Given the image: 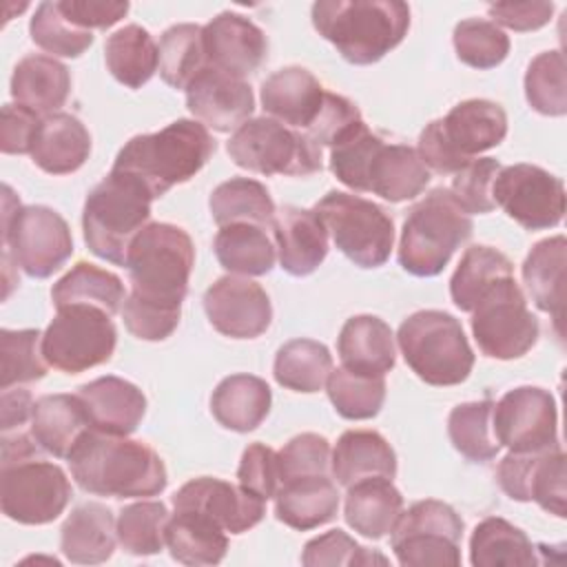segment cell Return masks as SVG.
Listing matches in <instances>:
<instances>
[{
	"label": "cell",
	"instance_id": "cell-13",
	"mask_svg": "<svg viewBox=\"0 0 567 567\" xmlns=\"http://www.w3.org/2000/svg\"><path fill=\"white\" fill-rule=\"evenodd\" d=\"M472 334L478 350L489 359H518L538 341V319L527 308L514 277L492 286L472 310Z\"/></svg>",
	"mask_w": 567,
	"mask_h": 567
},
{
	"label": "cell",
	"instance_id": "cell-51",
	"mask_svg": "<svg viewBox=\"0 0 567 567\" xmlns=\"http://www.w3.org/2000/svg\"><path fill=\"white\" fill-rule=\"evenodd\" d=\"M454 51L456 58L472 69H494L509 53V38L501 27L489 20L467 18L454 27Z\"/></svg>",
	"mask_w": 567,
	"mask_h": 567
},
{
	"label": "cell",
	"instance_id": "cell-6",
	"mask_svg": "<svg viewBox=\"0 0 567 567\" xmlns=\"http://www.w3.org/2000/svg\"><path fill=\"white\" fill-rule=\"evenodd\" d=\"M474 224L447 188H434L416 202L401 228L399 264L414 277L439 275L456 248L472 237Z\"/></svg>",
	"mask_w": 567,
	"mask_h": 567
},
{
	"label": "cell",
	"instance_id": "cell-55",
	"mask_svg": "<svg viewBox=\"0 0 567 567\" xmlns=\"http://www.w3.org/2000/svg\"><path fill=\"white\" fill-rule=\"evenodd\" d=\"M277 463L281 485L299 476L328 474L330 443L326 436H319L315 432L297 434L277 452Z\"/></svg>",
	"mask_w": 567,
	"mask_h": 567
},
{
	"label": "cell",
	"instance_id": "cell-44",
	"mask_svg": "<svg viewBox=\"0 0 567 567\" xmlns=\"http://www.w3.org/2000/svg\"><path fill=\"white\" fill-rule=\"evenodd\" d=\"M332 372L330 350L312 339H292L277 350L275 381L292 392H319Z\"/></svg>",
	"mask_w": 567,
	"mask_h": 567
},
{
	"label": "cell",
	"instance_id": "cell-11",
	"mask_svg": "<svg viewBox=\"0 0 567 567\" xmlns=\"http://www.w3.org/2000/svg\"><path fill=\"white\" fill-rule=\"evenodd\" d=\"M463 520L443 501L425 498L401 512L390 532L392 551L403 567H458Z\"/></svg>",
	"mask_w": 567,
	"mask_h": 567
},
{
	"label": "cell",
	"instance_id": "cell-12",
	"mask_svg": "<svg viewBox=\"0 0 567 567\" xmlns=\"http://www.w3.org/2000/svg\"><path fill=\"white\" fill-rule=\"evenodd\" d=\"M55 310L58 315L42 334V354L49 365L66 374H80L113 357L117 330L109 312L89 303Z\"/></svg>",
	"mask_w": 567,
	"mask_h": 567
},
{
	"label": "cell",
	"instance_id": "cell-54",
	"mask_svg": "<svg viewBox=\"0 0 567 567\" xmlns=\"http://www.w3.org/2000/svg\"><path fill=\"white\" fill-rule=\"evenodd\" d=\"M301 563L308 565V567H321V565L352 567V565H374V563L385 565L388 560L381 554L361 547L346 532L330 529V532H326V534L306 543L303 554H301Z\"/></svg>",
	"mask_w": 567,
	"mask_h": 567
},
{
	"label": "cell",
	"instance_id": "cell-5",
	"mask_svg": "<svg viewBox=\"0 0 567 567\" xmlns=\"http://www.w3.org/2000/svg\"><path fill=\"white\" fill-rule=\"evenodd\" d=\"M153 199L142 179L111 168L84 202L82 230L89 250L100 259L124 266L131 241L151 219Z\"/></svg>",
	"mask_w": 567,
	"mask_h": 567
},
{
	"label": "cell",
	"instance_id": "cell-49",
	"mask_svg": "<svg viewBox=\"0 0 567 567\" xmlns=\"http://www.w3.org/2000/svg\"><path fill=\"white\" fill-rule=\"evenodd\" d=\"M47 359L42 354V332L0 330V388L9 390L18 383H33L47 374Z\"/></svg>",
	"mask_w": 567,
	"mask_h": 567
},
{
	"label": "cell",
	"instance_id": "cell-60",
	"mask_svg": "<svg viewBox=\"0 0 567 567\" xmlns=\"http://www.w3.org/2000/svg\"><path fill=\"white\" fill-rule=\"evenodd\" d=\"M489 18L498 27H507L512 31H536L551 20L554 4L545 0H527V2H496L487 7Z\"/></svg>",
	"mask_w": 567,
	"mask_h": 567
},
{
	"label": "cell",
	"instance_id": "cell-38",
	"mask_svg": "<svg viewBox=\"0 0 567 567\" xmlns=\"http://www.w3.org/2000/svg\"><path fill=\"white\" fill-rule=\"evenodd\" d=\"M470 563L474 567H532L538 560L520 527L501 516H489L470 536Z\"/></svg>",
	"mask_w": 567,
	"mask_h": 567
},
{
	"label": "cell",
	"instance_id": "cell-48",
	"mask_svg": "<svg viewBox=\"0 0 567 567\" xmlns=\"http://www.w3.org/2000/svg\"><path fill=\"white\" fill-rule=\"evenodd\" d=\"M171 514L159 501H140L122 507L117 516V540L133 556H153L166 545Z\"/></svg>",
	"mask_w": 567,
	"mask_h": 567
},
{
	"label": "cell",
	"instance_id": "cell-53",
	"mask_svg": "<svg viewBox=\"0 0 567 567\" xmlns=\"http://www.w3.org/2000/svg\"><path fill=\"white\" fill-rule=\"evenodd\" d=\"M498 171L501 164L494 157H478L470 159L458 173H454L450 193L467 215L492 213L496 208L492 186Z\"/></svg>",
	"mask_w": 567,
	"mask_h": 567
},
{
	"label": "cell",
	"instance_id": "cell-15",
	"mask_svg": "<svg viewBox=\"0 0 567 567\" xmlns=\"http://www.w3.org/2000/svg\"><path fill=\"white\" fill-rule=\"evenodd\" d=\"M494 204L527 230L554 228L565 215V184L534 164L501 166L492 186Z\"/></svg>",
	"mask_w": 567,
	"mask_h": 567
},
{
	"label": "cell",
	"instance_id": "cell-23",
	"mask_svg": "<svg viewBox=\"0 0 567 567\" xmlns=\"http://www.w3.org/2000/svg\"><path fill=\"white\" fill-rule=\"evenodd\" d=\"M279 266L292 277L312 275L328 255V230L315 208L284 206L272 224Z\"/></svg>",
	"mask_w": 567,
	"mask_h": 567
},
{
	"label": "cell",
	"instance_id": "cell-24",
	"mask_svg": "<svg viewBox=\"0 0 567 567\" xmlns=\"http://www.w3.org/2000/svg\"><path fill=\"white\" fill-rule=\"evenodd\" d=\"M436 122L450 151L465 164L474 159V155L498 146L507 135V115L503 106L492 100L458 102Z\"/></svg>",
	"mask_w": 567,
	"mask_h": 567
},
{
	"label": "cell",
	"instance_id": "cell-46",
	"mask_svg": "<svg viewBox=\"0 0 567 567\" xmlns=\"http://www.w3.org/2000/svg\"><path fill=\"white\" fill-rule=\"evenodd\" d=\"M492 399L456 405L447 416V434L454 450L472 463L492 461L501 445L492 430Z\"/></svg>",
	"mask_w": 567,
	"mask_h": 567
},
{
	"label": "cell",
	"instance_id": "cell-18",
	"mask_svg": "<svg viewBox=\"0 0 567 567\" xmlns=\"http://www.w3.org/2000/svg\"><path fill=\"white\" fill-rule=\"evenodd\" d=\"M204 310L210 326L230 339H255L272 321V306L266 290L246 277H219L204 292Z\"/></svg>",
	"mask_w": 567,
	"mask_h": 567
},
{
	"label": "cell",
	"instance_id": "cell-36",
	"mask_svg": "<svg viewBox=\"0 0 567 567\" xmlns=\"http://www.w3.org/2000/svg\"><path fill=\"white\" fill-rule=\"evenodd\" d=\"M403 512V496L390 478H365L348 487L343 516L361 536L379 540L392 532Z\"/></svg>",
	"mask_w": 567,
	"mask_h": 567
},
{
	"label": "cell",
	"instance_id": "cell-61",
	"mask_svg": "<svg viewBox=\"0 0 567 567\" xmlns=\"http://www.w3.org/2000/svg\"><path fill=\"white\" fill-rule=\"evenodd\" d=\"M33 396L29 390H2L0 396V414H2V434L11 430H20L27 421H31L33 414Z\"/></svg>",
	"mask_w": 567,
	"mask_h": 567
},
{
	"label": "cell",
	"instance_id": "cell-32",
	"mask_svg": "<svg viewBox=\"0 0 567 567\" xmlns=\"http://www.w3.org/2000/svg\"><path fill=\"white\" fill-rule=\"evenodd\" d=\"M91 153V135L86 126L71 113H53L42 117L31 159L51 175L75 173Z\"/></svg>",
	"mask_w": 567,
	"mask_h": 567
},
{
	"label": "cell",
	"instance_id": "cell-29",
	"mask_svg": "<svg viewBox=\"0 0 567 567\" xmlns=\"http://www.w3.org/2000/svg\"><path fill=\"white\" fill-rule=\"evenodd\" d=\"M332 476L346 489L365 478H394L396 454L374 430H348L339 436L330 458Z\"/></svg>",
	"mask_w": 567,
	"mask_h": 567
},
{
	"label": "cell",
	"instance_id": "cell-14",
	"mask_svg": "<svg viewBox=\"0 0 567 567\" xmlns=\"http://www.w3.org/2000/svg\"><path fill=\"white\" fill-rule=\"evenodd\" d=\"M69 498L71 483L55 463L35 456L2 467V512L20 525H47L55 520L69 505Z\"/></svg>",
	"mask_w": 567,
	"mask_h": 567
},
{
	"label": "cell",
	"instance_id": "cell-21",
	"mask_svg": "<svg viewBox=\"0 0 567 567\" xmlns=\"http://www.w3.org/2000/svg\"><path fill=\"white\" fill-rule=\"evenodd\" d=\"M204 49L208 66L244 80L264 64L268 40L246 16L224 11L204 27Z\"/></svg>",
	"mask_w": 567,
	"mask_h": 567
},
{
	"label": "cell",
	"instance_id": "cell-39",
	"mask_svg": "<svg viewBox=\"0 0 567 567\" xmlns=\"http://www.w3.org/2000/svg\"><path fill=\"white\" fill-rule=\"evenodd\" d=\"M166 545L182 565H217L228 551L226 532L199 512H175L166 525Z\"/></svg>",
	"mask_w": 567,
	"mask_h": 567
},
{
	"label": "cell",
	"instance_id": "cell-57",
	"mask_svg": "<svg viewBox=\"0 0 567 567\" xmlns=\"http://www.w3.org/2000/svg\"><path fill=\"white\" fill-rule=\"evenodd\" d=\"M239 485L255 496L268 501L281 487L277 452L264 443H252L244 450L237 467Z\"/></svg>",
	"mask_w": 567,
	"mask_h": 567
},
{
	"label": "cell",
	"instance_id": "cell-22",
	"mask_svg": "<svg viewBox=\"0 0 567 567\" xmlns=\"http://www.w3.org/2000/svg\"><path fill=\"white\" fill-rule=\"evenodd\" d=\"M91 430L102 434L128 436L146 414L144 392L120 377H100L78 390Z\"/></svg>",
	"mask_w": 567,
	"mask_h": 567
},
{
	"label": "cell",
	"instance_id": "cell-26",
	"mask_svg": "<svg viewBox=\"0 0 567 567\" xmlns=\"http://www.w3.org/2000/svg\"><path fill=\"white\" fill-rule=\"evenodd\" d=\"M430 171L419 153L405 144H385L383 140L370 155L363 193H374L385 202L399 204L425 190Z\"/></svg>",
	"mask_w": 567,
	"mask_h": 567
},
{
	"label": "cell",
	"instance_id": "cell-33",
	"mask_svg": "<svg viewBox=\"0 0 567 567\" xmlns=\"http://www.w3.org/2000/svg\"><path fill=\"white\" fill-rule=\"evenodd\" d=\"M565 266L567 239L563 235L534 244L523 261V281L538 310L554 317L560 332L565 312Z\"/></svg>",
	"mask_w": 567,
	"mask_h": 567
},
{
	"label": "cell",
	"instance_id": "cell-45",
	"mask_svg": "<svg viewBox=\"0 0 567 567\" xmlns=\"http://www.w3.org/2000/svg\"><path fill=\"white\" fill-rule=\"evenodd\" d=\"M208 66L204 49V27L173 24L159 40V75L173 89H188V84Z\"/></svg>",
	"mask_w": 567,
	"mask_h": 567
},
{
	"label": "cell",
	"instance_id": "cell-19",
	"mask_svg": "<svg viewBox=\"0 0 567 567\" xmlns=\"http://www.w3.org/2000/svg\"><path fill=\"white\" fill-rule=\"evenodd\" d=\"M175 512H199L215 520L224 532L244 534L266 516V501L228 481L199 476L184 483L173 494Z\"/></svg>",
	"mask_w": 567,
	"mask_h": 567
},
{
	"label": "cell",
	"instance_id": "cell-25",
	"mask_svg": "<svg viewBox=\"0 0 567 567\" xmlns=\"http://www.w3.org/2000/svg\"><path fill=\"white\" fill-rule=\"evenodd\" d=\"M321 82L303 66H286L261 84V106L272 120L290 128H310L323 106Z\"/></svg>",
	"mask_w": 567,
	"mask_h": 567
},
{
	"label": "cell",
	"instance_id": "cell-16",
	"mask_svg": "<svg viewBox=\"0 0 567 567\" xmlns=\"http://www.w3.org/2000/svg\"><path fill=\"white\" fill-rule=\"evenodd\" d=\"M492 430L509 452H545L558 445V410L551 392L520 385L492 408Z\"/></svg>",
	"mask_w": 567,
	"mask_h": 567
},
{
	"label": "cell",
	"instance_id": "cell-34",
	"mask_svg": "<svg viewBox=\"0 0 567 567\" xmlns=\"http://www.w3.org/2000/svg\"><path fill=\"white\" fill-rule=\"evenodd\" d=\"M29 423L38 447L55 458H69L78 441L91 430L78 394L40 396Z\"/></svg>",
	"mask_w": 567,
	"mask_h": 567
},
{
	"label": "cell",
	"instance_id": "cell-4",
	"mask_svg": "<svg viewBox=\"0 0 567 567\" xmlns=\"http://www.w3.org/2000/svg\"><path fill=\"white\" fill-rule=\"evenodd\" d=\"M213 153L215 140L202 122L175 120L157 133L131 137L120 148L113 168L142 179L157 199L195 177Z\"/></svg>",
	"mask_w": 567,
	"mask_h": 567
},
{
	"label": "cell",
	"instance_id": "cell-30",
	"mask_svg": "<svg viewBox=\"0 0 567 567\" xmlns=\"http://www.w3.org/2000/svg\"><path fill=\"white\" fill-rule=\"evenodd\" d=\"M339 512V492L328 474L286 481L275 494V516L284 525L308 532L330 523Z\"/></svg>",
	"mask_w": 567,
	"mask_h": 567
},
{
	"label": "cell",
	"instance_id": "cell-59",
	"mask_svg": "<svg viewBox=\"0 0 567 567\" xmlns=\"http://www.w3.org/2000/svg\"><path fill=\"white\" fill-rule=\"evenodd\" d=\"M58 7L69 22L86 31L109 29L128 11V2L120 0H62Z\"/></svg>",
	"mask_w": 567,
	"mask_h": 567
},
{
	"label": "cell",
	"instance_id": "cell-17",
	"mask_svg": "<svg viewBox=\"0 0 567 567\" xmlns=\"http://www.w3.org/2000/svg\"><path fill=\"white\" fill-rule=\"evenodd\" d=\"M501 489L520 503H538L545 512L565 518L567 483L565 452L560 447L545 452H509L496 470Z\"/></svg>",
	"mask_w": 567,
	"mask_h": 567
},
{
	"label": "cell",
	"instance_id": "cell-10",
	"mask_svg": "<svg viewBox=\"0 0 567 567\" xmlns=\"http://www.w3.org/2000/svg\"><path fill=\"white\" fill-rule=\"evenodd\" d=\"M334 246L361 268H379L390 259L394 246L392 217L374 202L352 193L330 190L317 204Z\"/></svg>",
	"mask_w": 567,
	"mask_h": 567
},
{
	"label": "cell",
	"instance_id": "cell-2",
	"mask_svg": "<svg viewBox=\"0 0 567 567\" xmlns=\"http://www.w3.org/2000/svg\"><path fill=\"white\" fill-rule=\"evenodd\" d=\"M312 24L346 62L365 66L403 42L410 7L401 0H319Z\"/></svg>",
	"mask_w": 567,
	"mask_h": 567
},
{
	"label": "cell",
	"instance_id": "cell-58",
	"mask_svg": "<svg viewBox=\"0 0 567 567\" xmlns=\"http://www.w3.org/2000/svg\"><path fill=\"white\" fill-rule=\"evenodd\" d=\"M42 117L27 106L4 104L0 120V148L7 155H24L33 151Z\"/></svg>",
	"mask_w": 567,
	"mask_h": 567
},
{
	"label": "cell",
	"instance_id": "cell-47",
	"mask_svg": "<svg viewBox=\"0 0 567 567\" xmlns=\"http://www.w3.org/2000/svg\"><path fill=\"white\" fill-rule=\"evenodd\" d=\"M326 388L328 399L334 405L337 414L348 421H365L377 416L385 401L383 377H368L350 372L346 368L332 370L326 381Z\"/></svg>",
	"mask_w": 567,
	"mask_h": 567
},
{
	"label": "cell",
	"instance_id": "cell-40",
	"mask_svg": "<svg viewBox=\"0 0 567 567\" xmlns=\"http://www.w3.org/2000/svg\"><path fill=\"white\" fill-rule=\"evenodd\" d=\"M104 62L120 84L142 89L159 69V47L140 24H126L106 38Z\"/></svg>",
	"mask_w": 567,
	"mask_h": 567
},
{
	"label": "cell",
	"instance_id": "cell-7",
	"mask_svg": "<svg viewBox=\"0 0 567 567\" xmlns=\"http://www.w3.org/2000/svg\"><path fill=\"white\" fill-rule=\"evenodd\" d=\"M410 370L427 385H458L474 368V352L458 319L443 310H419L396 332Z\"/></svg>",
	"mask_w": 567,
	"mask_h": 567
},
{
	"label": "cell",
	"instance_id": "cell-50",
	"mask_svg": "<svg viewBox=\"0 0 567 567\" xmlns=\"http://www.w3.org/2000/svg\"><path fill=\"white\" fill-rule=\"evenodd\" d=\"M525 97L543 115L560 117L567 113V75L560 51L538 53L525 73Z\"/></svg>",
	"mask_w": 567,
	"mask_h": 567
},
{
	"label": "cell",
	"instance_id": "cell-31",
	"mask_svg": "<svg viewBox=\"0 0 567 567\" xmlns=\"http://www.w3.org/2000/svg\"><path fill=\"white\" fill-rule=\"evenodd\" d=\"M71 93L69 69L49 55L22 58L11 75V97L40 117L60 113Z\"/></svg>",
	"mask_w": 567,
	"mask_h": 567
},
{
	"label": "cell",
	"instance_id": "cell-42",
	"mask_svg": "<svg viewBox=\"0 0 567 567\" xmlns=\"http://www.w3.org/2000/svg\"><path fill=\"white\" fill-rule=\"evenodd\" d=\"M507 277H514V266L501 250L492 246H470L450 279L452 301L458 310L472 312L481 297Z\"/></svg>",
	"mask_w": 567,
	"mask_h": 567
},
{
	"label": "cell",
	"instance_id": "cell-9",
	"mask_svg": "<svg viewBox=\"0 0 567 567\" xmlns=\"http://www.w3.org/2000/svg\"><path fill=\"white\" fill-rule=\"evenodd\" d=\"M13 195L4 186V215H2V244L7 255L35 279H47L60 270L73 255L71 228L60 213L49 206H20L11 208Z\"/></svg>",
	"mask_w": 567,
	"mask_h": 567
},
{
	"label": "cell",
	"instance_id": "cell-52",
	"mask_svg": "<svg viewBox=\"0 0 567 567\" xmlns=\"http://www.w3.org/2000/svg\"><path fill=\"white\" fill-rule=\"evenodd\" d=\"M29 33L42 51L58 58H80L93 44V33L69 22L58 2H42L35 9Z\"/></svg>",
	"mask_w": 567,
	"mask_h": 567
},
{
	"label": "cell",
	"instance_id": "cell-1",
	"mask_svg": "<svg viewBox=\"0 0 567 567\" xmlns=\"http://www.w3.org/2000/svg\"><path fill=\"white\" fill-rule=\"evenodd\" d=\"M71 476L95 496L146 498L166 489L159 454L142 441L89 430L69 454Z\"/></svg>",
	"mask_w": 567,
	"mask_h": 567
},
{
	"label": "cell",
	"instance_id": "cell-28",
	"mask_svg": "<svg viewBox=\"0 0 567 567\" xmlns=\"http://www.w3.org/2000/svg\"><path fill=\"white\" fill-rule=\"evenodd\" d=\"M117 520L102 503L78 505L60 529V549L75 565H100L113 556Z\"/></svg>",
	"mask_w": 567,
	"mask_h": 567
},
{
	"label": "cell",
	"instance_id": "cell-20",
	"mask_svg": "<svg viewBox=\"0 0 567 567\" xmlns=\"http://www.w3.org/2000/svg\"><path fill=\"white\" fill-rule=\"evenodd\" d=\"M186 106L197 122L217 131H237L255 111V95L246 80L206 66L186 89Z\"/></svg>",
	"mask_w": 567,
	"mask_h": 567
},
{
	"label": "cell",
	"instance_id": "cell-37",
	"mask_svg": "<svg viewBox=\"0 0 567 567\" xmlns=\"http://www.w3.org/2000/svg\"><path fill=\"white\" fill-rule=\"evenodd\" d=\"M215 255L224 270L246 277L268 275L277 261V246L264 226L228 224L215 235Z\"/></svg>",
	"mask_w": 567,
	"mask_h": 567
},
{
	"label": "cell",
	"instance_id": "cell-3",
	"mask_svg": "<svg viewBox=\"0 0 567 567\" xmlns=\"http://www.w3.org/2000/svg\"><path fill=\"white\" fill-rule=\"evenodd\" d=\"M124 266L131 279V299L182 315L195 266V246L184 228L166 221L146 224L131 241Z\"/></svg>",
	"mask_w": 567,
	"mask_h": 567
},
{
	"label": "cell",
	"instance_id": "cell-35",
	"mask_svg": "<svg viewBox=\"0 0 567 567\" xmlns=\"http://www.w3.org/2000/svg\"><path fill=\"white\" fill-rule=\"evenodd\" d=\"M272 392L255 374H230L217 383L210 396V412L217 423L233 432H252L270 412Z\"/></svg>",
	"mask_w": 567,
	"mask_h": 567
},
{
	"label": "cell",
	"instance_id": "cell-43",
	"mask_svg": "<svg viewBox=\"0 0 567 567\" xmlns=\"http://www.w3.org/2000/svg\"><path fill=\"white\" fill-rule=\"evenodd\" d=\"M51 299L55 308L89 303L102 308L111 317L126 301L122 279L89 261H78L64 277H60L51 288Z\"/></svg>",
	"mask_w": 567,
	"mask_h": 567
},
{
	"label": "cell",
	"instance_id": "cell-8",
	"mask_svg": "<svg viewBox=\"0 0 567 567\" xmlns=\"http://www.w3.org/2000/svg\"><path fill=\"white\" fill-rule=\"evenodd\" d=\"M230 159L259 175L308 177L321 171V146L272 117L244 122L228 140Z\"/></svg>",
	"mask_w": 567,
	"mask_h": 567
},
{
	"label": "cell",
	"instance_id": "cell-27",
	"mask_svg": "<svg viewBox=\"0 0 567 567\" xmlns=\"http://www.w3.org/2000/svg\"><path fill=\"white\" fill-rule=\"evenodd\" d=\"M337 352L346 370L368 377H385L396 361L394 334L374 315L350 317L339 332Z\"/></svg>",
	"mask_w": 567,
	"mask_h": 567
},
{
	"label": "cell",
	"instance_id": "cell-56",
	"mask_svg": "<svg viewBox=\"0 0 567 567\" xmlns=\"http://www.w3.org/2000/svg\"><path fill=\"white\" fill-rule=\"evenodd\" d=\"M361 124H365V122L354 102H350L343 95L326 91L323 106H321L317 120L312 122V126L306 131V135L312 142H317L319 146L332 148L334 144H339L343 137H348Z\"/></svg>",
	"mask_w": 567,
	"mask_h": 567
},
{
	"label": "cell",
	"instance_id": "cell-41",
	"mask_svg": "<svg viewBox=\"0 0 567 567\" xmlns=\"http://www.w3.org/2000/svg\"><path fill=\"white\" fill-rule=\"evenodd\" d=\"M208 208L219 228L228 224H257L272 230L277 215L266 186L250 177H230L228 182H221L210 193Z\"/></svg>",
	"mask_w": 567,
	"mask_h": 567
}]
</instances>
